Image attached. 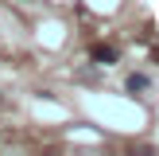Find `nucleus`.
<instances>
[{"mask_svg": "<svg viewBox=\"0 0 159 156\" xmlns=\"http://www.w3.org/2000/svg\"><path fill=\"white\" fill-rule=\"evenodd\" d=\"M93 62H105L109 66V62H116V51L113 47H93Z\"/></svg>", "mask_w": 159, "mask_h": 156, "instance_id": "1", "label": "nucleus"}, {"mask_svg": "<svg viewBox=\"0 0 159 156\" xmlns=\"http://www.w3.org/2000/svg\"><path fill=\"white\" fill-rule=\"evenodd\" d=\"M128 90H132V94L148 90V78H144V74H132V78H128Z\"/></svg>", "mask_w": 159, "mask_h": 156, "instance_id": "2", "label": "nucleus"}]
</instances>
